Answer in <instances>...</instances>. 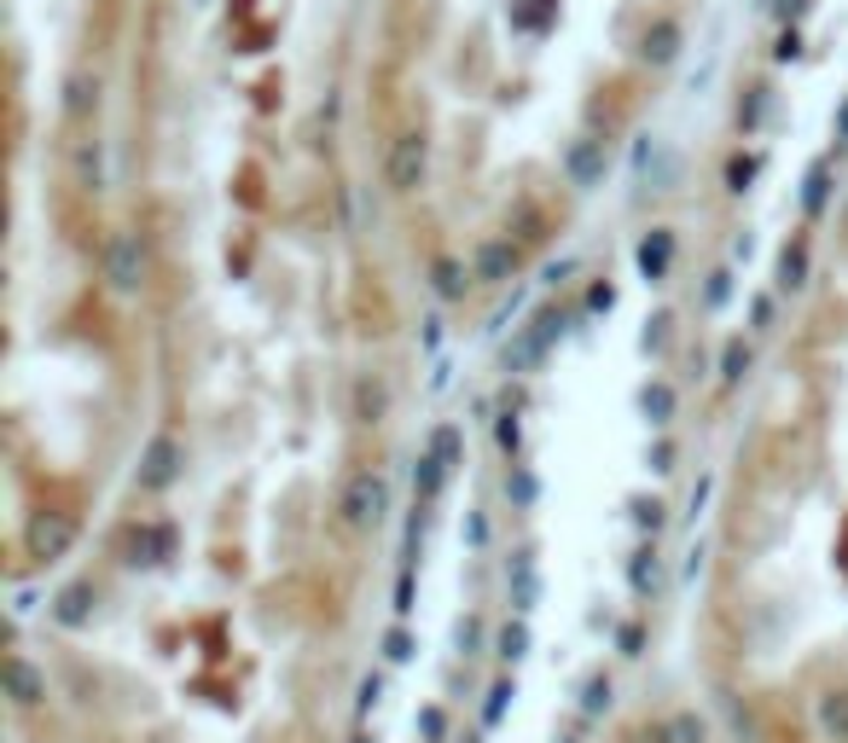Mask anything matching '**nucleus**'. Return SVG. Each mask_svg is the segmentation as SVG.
Listing matches in <instances>:
<instances>
[{"mask_svg":"<svg viewBox=\"0 0 848 743\" xmlns=\"http://www.w3.org/2000/svg\"><path fill=\"white\" fill-rule=\"evenodd\" d=\"M140 273H146V255H140V239L134 233H117L106 244V279L117 291H140Z\"/></svg>","mask_w":848,"mask_h":743,"instance_id":"f257e3e1","label":"nucleus"},{"mask_svg":"<svg viewBox=\"0 0 848 743\" xmlns=\"http://www.w3.org/2000/svg\"><path fill=\"white\" fill-rule=\"evenodd\" d=\"M622 743H698L691 732H680V726H668V721H646L639 732H628Z\"/></svg>","mask_w":848,"mask_h":743,"instance_id":"7ed1b4c3","label":"nucleus"},{"mask_svg":"<svg viewBox=\"0 0 848 743\" xmlns=\"http://www.w3.org/2000/svg\"><path fill=\"white\" fill-rule=\"evenodd\" d=\"M18 732H23V737H30V743H41V737H36V732H30V726H18Z\"/></svg>","mask_w":848,"mask_h":743,"instance_id":"20e7f679","label":"nucleus"},{"mask_svg":"<svg viewBox=\"0 0 848 743\" xmlns=\"http://www.w3.org/2000/svg\"><path fill=\"white\" fill-rule=\"evenodd\" d=\"M419 174H425V140L419 134H401L396 151H390V187L407 192V187H419Z\"/></svg>","mask_w":848,"mask_h":743,"instance_id":"f03ea898","label":"nucleus"}]
</instances>
